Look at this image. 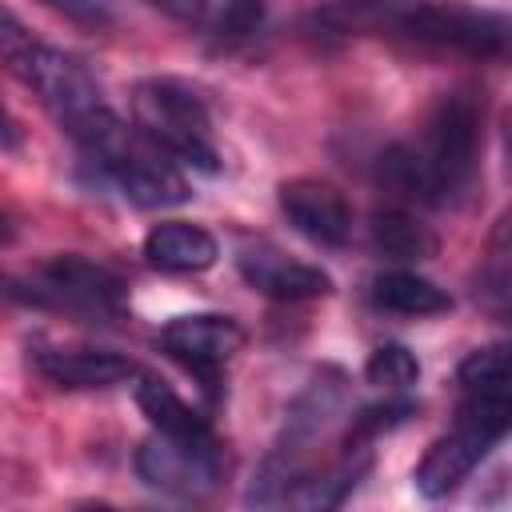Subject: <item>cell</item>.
Returning a JSON list of instances; mask_svg holds the SVG:
<instances>
[{"label":"cell","instance_id":"cell-1","mask_svg":"<svg viewBox=\"0 0 512 512\" xmlns=\"http://www.w3.org/2000/svg\"><path fill=\"white\" fill-rule=\"evenodd\" d=\"M484 108L472 92H444L416 144H392L380 156V180L420 204L452 208L468 196L480 168Z\"/></svg>","mask_w":512,"mask_h":512},{"label":"cell","instance_id":"cell-2","mask_svg":"<svg viewBox=\"0 0 512 512\" xmlns=\"http://www.w3.org/2000/svg\"><path fill=\"white\" fill-rule=\"evenodd\" d=\"M324 20H336L348 28H384L412 44L492 60L508 48V20L492 8H464V4H440V0H352L324 12Z\"/></svg>","mask_w":512,"mask_h":512},{"label":"cell","instance_id":"cell-3","mask_svg":"<svg viewBox=\"0 0 512 512\" xmlns=\"http://www.w3.org/2000/svg\"><path fill=\"white\" fill-rule=\"evenodd\" d=\"M80 152L136 208H172L188 200L184 168L160 144H152L136 124H124L120 116L96 128L80 144Z\"/></svg>","mask_w":512,"mask_h":512},{"label":"cell","instance_id":"cell-4","mask_svg":"<svg viewBox=\"0 0 512 512\" xmlns=\"http://www.w3.org/2000/svg\"><path fill=\"white\" fill-rule=\"evenodd\" d=\"M508 424H512L508 392H464L456 424L440 440H432V448L412 472L416 492L428 500L456 492L472 476V468L508 436Z\"/></svg>","mask_w":512,"mask_h":512},{"label":"cell","instance_id":"cell-5","mask_svg":"<svg viewBox=\"0 0 512 512\" xmlns=\"http://www.w3.org/2000/svg\"><path fill=\"white\" fill-rule=\"evenodd\" d=\"M132 124L152 144H160L180 168H192V172L220 168L208 104L184 80H172V76L140 80L132 88Z\"/></svg>","mask_w":512,"mask_h":512},{"label":"cell","instance_id":"cell-6","mask_svg":"<svg viewBox=\"0 0 512 512\" xmlns=\"http://www.w3.org/2000/svg\"><path fill=\"white\" fill-rule=\"evenodd\" d=\"M8 68L20 76V84H28L40 96V104L56 116V124L76 144H84L96 128H104L116 116L108 108L96 76L88 72V64L76 60L72 52H64V48H48V44L32 40Z\"/></svg>","mask_w":512,"mask_h":512},{"label":"cell","instance_id":"cell-7","mask_svg":"<svg viewBox=\"0 0 512 512\" xmlns=\"http://www.w3.org/2000/svg\"><path fill=\"white\" fill-rule=\"evenodd\" d=\"M4 292L24 300V304H36V308H52V312H72V316H116L128 300V284L88 260V256H52L36 276L28 280H4Z\"/></svg>","mask_w":512,"mask_h":512},{"label":"cell","instance_id":"cell-8","mask_svg":"<svg viewBox=\"0 0 512 512\" xmlns=\"http://www.w3.org/2000/svg\"><path fill=\"white\" fill-rule=\"evenodd\" d=\"M224 460H220V444L216 436H172V432H156L136 448V476L168 496H208L220 484Z\"/></svg>","mask_w":512,"mask_h":512},{"label":"cell","instance_id":"cell-9","mask_svg":"<svg viewBox=\"0 0 512 512\" xmlns=\"http://www.w3.org/2000/svg\"><path fill=\"white\" fill-rule=\"evenodd\" d=\"M160 348L192 376H200L204 388H212L220 380V368L244 348V328L220 312H192L160 328Z\"/></svg>","mask_w":512,"mask_h":512},{"label":"cell","instance_id":"cell-10","mask_svg":"<svg viewBox=\"0 0 512 512\" xmlns=\"http://www.w3.org/2000/svg\"><path fill=\"white\" fill-rule=\"evenodd\" d=\"M280 212L288 216V224L308 236L320 248H344L352 236V204L348 196L320 176H292L276 188Z\"/></svg>","mask_w":512,"mask_h":512},{"label":"cell","instance_id":"cell-11","mask_svg":"<svg viewBox=\"0 0 512 512\" xmlns=\"http://www.w3.org/2000/svg\"><path fill=\"white\" fill-rule=\"evenodd\" d=\"M236 268L260 296H272V300H284V304L320 300V296L332 292V276L320 264L292 260L272 244H244L240 256H236Z\"/></svg>","mask_w":512,"mask_h":512},{"label":"cell","instance_id":"cell-12","mask_svg":"<svg viewBox=\"0 0 512 512\" xmlns=\"http://www.w3.org/2000/svg\"><path fill=\"white\" fill-rule=\"evenodd\" d=\"M36 372L68 392H88V388H112L136 376V364L112 348H40Z\"/></svg>","mask_w":512,"mask_h":512},{"label":"cell","instance_id":"cell-13","mask_svg":"<svg viewBox=\"0 0 512 512\" xmlns=\"http://www.w3.org/2000/svg\"><path fill=\"white\" fill-rule=\"evenodd\" d=\"M216 256H220L216 236L188 220H164V224L148 228V236H144V260L172 276L208 272L216 264Z\"/></svg>","mask_w":512,"mask_h":512},{"label":"cell","instance_id":"cell-14","mask_svg":"<svg viewBox=\"0 0 512 512\" xmlns=\"http://www.w3.org/2000/svg\"><path fill=\"white\" fill-rule=\"evenodd\" d=\"M368 296L376 308L396 312V316H440L452 308V296L412 268H388V272L372 276Z\"/></svg>","mask_w":512,"mask_h":512},{"label":"cell","instance_id":"cell-15","mask_svg":"<svg viewBox=\"0 0 512 512\" xmlns=\"http://www.w3.org/2000/svg\"><path fill=\"white\" fill-rule=\"evenodd\" d=\"M372 248L384 256V260H396V264H420V260H432L440 240L428 224H420L408 208H376L372 216Z\"/></svg>","mask_w":512,"mask_h":512},{"label":"cell","instance_id":"cell-16","mask_svg":"<svg viewBox=\"0 0 512 512\" xmlns=\"http://www.w3.org/2000/svg\"><path fill=\"white\" fill-rule=\"evenodd\" d=\"M136 404H140V412L148 416V424L156 428V432H172V436H212V428H208V420L192 408V404H184L164 380H156V376H144L140 384H136Z\"/></svg>","mask_w":512,"mask_h":512},{"label":"cell","instance_id":"cell-17","mask_svg":"<svg viewBox=\"0 0 512 512\" xmlns=\"http://www.w3.org/2000/svg\"><path fill=\"white\" fill-rule=\"evenodd\" d=\"M364 376H368V384H376V388L404 392V388H412V384L420 380V360H416V352L404 348V344H380V348L368 352Z\"/></svg>","mask_w":512,"mask_h":512},{"label":"cell","instance_id":"cell-18","mask_svg":"<svg viewBox=\"0 0 512 512\" xmlns=\"http://www.w3.org/2000/svg\"><path fill=\"white\" fill-rule=\"evenodd\" d=\"M464 392H508V348L504 344H484L460 360L456 372Z\"/></svg>","mask_w":512,"mask_h":512},{"label":"cell","instance_id":"cell-19","mask_svg":"<svg viewBox=\"0 0 512 512\" xmlns=\"http://www.w3.org/2000/svg\"><path fill=\"white\" fill-rule=\"evenodd\" d=\"M40 4L60 12L72 24H84V28H108L112 24V12L104 8V0H40Z\"/></svg>","mask_w":512,"mask_h":512},{"label":"cell","instance_id":"cell-20","mask_svg":"<svg viewBox=\"0 0 512 512\" xmlns=\"http://www.w3.org/2000/svg\"><path fill=\"white\" fill-rule=\"evenodd\" d=\"M28 44H32L28 28H24V24H20V20H16L8 8H0V56L12 64V60H16V56L28 48Z\"/></svg>","mask_w":512,"mask_h":512},{"label":"cell","instance_id":"cell-21","mask_svg":"<svg viewBox=\"0 0 512 512\" xmlns=\"http://www.w3.org/2000/svg\"><path fill=\"white\" fill-rule=\"evenodd\" d=\"M148 4H156L160 12H168L180 24H200L208 12V0H148Z\"/></svg>","mask_w":512,"mask_h":512},{"label":"cell","instance_id":"cell-22","mask_svg":"<svg viewBox=\"0 0 512 512\" xmlns=\"http://www.w3.org/2000/svg\"><path fill=\"white\" fill-rule=\"evenodd\" d=\"M0 144H4V148H16V144H20V132H16V120L8 116V108H4V104H0Z\"/></svg>","mask_w":512,"mask_h":512},{"label":"cell","instance_id":"cell-23","mask_svg":"<svg viewBox=\"0 0 512 512\" xmlns=\"http://www.w3.org/2000/svg\"><path fill=\"white\" fill-rule=\"evenodd\" d=\"M8 236H12V228H8V216L0 212V240H8Z\"/></svg>","mask_w":512,"mask_h":512}]
</instances>
